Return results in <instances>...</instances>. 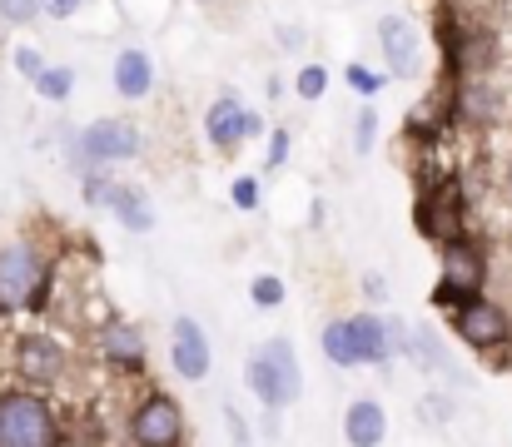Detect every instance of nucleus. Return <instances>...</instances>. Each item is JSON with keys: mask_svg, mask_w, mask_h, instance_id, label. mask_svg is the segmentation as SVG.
I'll list each match as a JSON object with an SVG mask.
<instances>
[{"mask_svg": "<svg viewBox=\"0 0 512 447\" xmlns=\"http://www.w3.org/2000/svg\"><path fill=\"white\" fill-rule=\"evenodd\" d=\"M194 5H219V0H194Z\"/></svg>", "mask_w": 512, "mask_h": 447, "instance_id": "nucleus-35", "label": "nucleus"}, {"mask_svg": "<svg viewBox=\"0 0 512 447\" xmlns=\"http://www.w3.org/2000/svg\"><path fill=\"white\" fill-rule=\"evenodd\" d=\"M508 194H512V169H508Z\"/></svg>", "mask_w": 512, "mask_h": 447, "instance_id": "nucleus-36", "label": "nucleus"}, {"mask_svg": "<svg viewBox=\"0 0 512 447\" xmlns=\"http://www.w3.org/2000/svg\"><path fill=\"white\" fill-rule=\"evenodd\" d=\"M105 209H110L130 234H150V229H155V204H150V194H145L140 184H115Z\"/></svg>", "mask_w": 512, "mask_h": 447, "instance_id": "nucleus-17", "label": "nucleus"}, {"mask_svg": "<svg viewBox=\"0 0 512 447\" xmlns=\"http://www.w3.org/2000/svg\"><path fill=\"white\" fill-rule=\"evenodd\" d=\"M418 234L433 244H453L468 239V199L458 179H438L428 184V194L418 199Z\"/></svg>", "mask_w": 512, "mask_h": 447, "instance_id": "nucleus-6", "label": "nucleus"}, {"mask_svg": "<svg viewBox=\"0 0 512 447\" xmlns=\"http://www.w3.org/2000/svg\"><path fill=\"white\" fill-rule=\"evenodd\" d=\"M204 135H209V145L214 149L234 154L244 140H259V135H264V120L244 105L239 90H224V95L204 110Z\"/></svg>", "mask_w": 512, "mask_h": 447, "instance_id": "nucleus-9", "label": "nucleus"}, {"mask_svg": "<svg viewBox=\"0 0 512 447\" xmlns=\"http://www.w3.org/2000/svg\"><path fill=\"white\" fill-rule=\"evenodd\" d=\"M15 368H20L25 383L50 388V383H60V373H65V348H60L55 338H45V333H25V338L15 343Z\"/></svg>", "mask_w": 512, "mask_h": 447, "instance_id": "nucleus-13", "label": "nucleus"}, {"mask_svg": "<svg viewBox=\"0 0 512 447\" xmlns=\"http://www.w3.org/2000/svg\"><path fill=\"white\" fill-rule=\"evenodd\" d=\"M110 80H115V90H120V100H150V90H155V60H150V50H120L115 55V65H110Z\"/></svg>", "mask_w": 512, "mask_h": 447, "instance_id": "nucleus-15", "label": "nucleus"}, {"mask_svg": "<svg viewBox=\"0 0 512 447\" xmlns=\"http://www.w3.org/2000/svg\"><path fill=\"white\" fill-rule=\"evenodd\" d=\"M448 318H453V333H458L473 353H503V348L512 343L508 308L493 303V298H468V303L453 308Z\"/></svg>", "mask_w": 512, "mask_h": 447, "instance_id": "nucleus-8", "label": "nucleus"}, {"mask_svg": "<svg viewBox=\"0 0 512 447\" xmlns=\"http://www.w3.org/2000/svg\"><path fill=\"white\" fill-rule=\"evenodd\" d=\"M483 284H488V254L478 239H453L443 244V264H438V289H433V303L443 313L463 308L468 298H483Z\"/></svg>", "mask_w": 512, "mask_h": 447, "instance_id": "nucleus-3", "label": "nucleus"}, {"mask_svg": "<svg viewBox=\"0 0 512 447\" xmlns=\"http://www.w3.org/2000/svg\"><path fill=\"white\" fill-rule=\"evenodd\" d=\"M224 433H229V447H254L249 423H244V413H239L234 403H224Z\"/></svg>", "mask_w": 512, "mask_h": 447, "instance_id": "nucleus-28", "label": "nucleus"}, {"mask_svg": "<svg viewBox=\"0 0 512 447\" xmlns=\"http://www.w3.org/2000/svg\"><path fill=\"white\" fill-rule=\"evenodd\" d=\"M80 149L90 169H110V164H130L145 154V135L130 120H95L80 130Z\"/></svg>", "mask_w": 512, "mask_h": 447, "instance_id": "nucleus-10", "label": "nucleus"}, {"mask_svg": "<svg viewBox=\"0 0 512 447\" xmlns=\"http://www.w3.org/2000/svg\"><path fill=\"white\" fill-rule=\"evenodd\" d=\"M229 199H234V209L254 214V209H259V179H254V174H239V179L229 184Z\"/></svg>", "mask_w": 512, "mask_h": 447, "instance_id": "nucleus-26", "label": "nucleus"}, {"mask_svg": "<svg viewBox=\"0 0 512 447\" xmlns=\"http://www.w3.org/2000/svg\"><path fill=\"white\" fill-rule=\"evenodd\" d=\"M294 90H299V100H304V105H319V100H324V90H329V70H324V65H299Z\"/></svg>", "mask_w": 512, "mask_h": 447, "instance_id": "nucleus-20", "label": "nucleus"}, {"mask_svg": "<svg viewBox=\"0 0 512 447\" xmlns=\"http://www.w3.org/2000/svg\"><path fill=\"white\" fill-rule=\"evenodd\" d=\"M100 358L115 368V373H145V363H150V348H145V333L135 328V323H105V333H100Z\"/></svg>", "mask_w": 512, "mask_h": 447, "instance_id": "nucleus-14", "label": "nucleus"}, {"mask_svg": "<svg viewBox=\"0 0 512 447\" xmlns=\"http://www.w3.org/2000/svg\"><path fill=\"white\" fill-rule=\"evenodd\" d=\"M343 80H348V90H353V95H363V100H373L378 90H388V75L363 70V65H348V70H343Z\"/></svg>", "mask_w": 512, "mask_h": 447, "instance_id": "nucleus-22", "label": "nucleus"}, {"mask_svg": "<svg viewBox=\"0 0 512 447\" xmlns=\"http://www.w3.org/2000/svg\"><path fill=\"white\" fill-rule=\"evenodd\" d=\"M130 443L135 447H184V408L179 398L150 388L130 413Z\"/></svg>", "mask_w": 512, "mask_h": 447, "instance_id": "nucleus-7", "label": "nucleus"}, {"mask_svg": "<svg viewBox=\"0 0 512 447\" xmlns=\"http://www.w3.org/2000/svg\"><path fill=\"white\" fill-rule=\"evenodd\" d=\"M418 418H423V423H433V428H443V423L453 418V403H448V398H438V393H428V398L418 403Z\"/></svg>", "mask_w": 512, "mask_h": 447, "instance_id": "nucleus-30", "label": "nucleus"}, {"mask_svg": "<svg viewBox=\"0 0 512 447\" xmlns=\"http://www.w3.org/2000/svg\"><path fill=\"white\" fill-rule=\"evenodd\" d=\"M264 438H279V413H264Z\"/></svg>", "mask_w": 512, "mask_h": 447, "instance_id": "nucleus-34", "label": "nucleus"}, {"mask_svg": "<svg viewBox=\"0 0 512 447\" xmlns=\"http://www.w3.org/2000/svg\"><path fill=\"white\" fill-rule=\"evenodd\" d=\"M463 115L493 120V115H498V95H493L488 85H468V90H463Z\"/></svg>", "mask_w": 512, "mask_h": 447, "instance_id": "nucleus-23", "label": "nucleus"}, {"mask_svg": "<svg viewBox=\"0 0 512 447\" xmlns=\"http://www.w3.org/2000/svg\"><path fill=\"white\" fill-rule=\"evenodd\" d=\"M324 358L334 368H383L388 363V338H383V318L378 313H353V318H334L324 328Z\"/></svg>", "mask_w": 512, "mask_h": 447, "instance_id": "nucleus-2", "label": "nucleus"}, {"mask_svg": "<svg viewBox=\"0 0 512 447\" xmlns=\"http://www.w3.org/2000/svg\"><path fill=\"white\" fill-rule=\"evenodd\" d=\"M289 145H294V135L279 125V130H269V149H264V169H279L284 159H289Z\"/></svg>", "mask_w": 512, "mask_h": 447, "instance_id": "nucleus-29", "label": "nucleus"}, {"mask_svg": "<svg viewBox=\"0 0 512 447\" xmlns=\"http://www.w3.org/2000/svg\"><path fill=\"white\" fill-rule=\"evenodd\" d=\"M363 294L373 298V303H383V298H388V284H383L378 274H368V279H363Z\"/></svg>", "mask_w": 512, "mask_h": 447, "instance_id": "nucleus-33", "label": "nucleus"}, {"mask_svg": "<svg viewBox=\"0 0 512 447\" xmlns=\"http://www.w3.org/2000/svg\"><path fill=\"white\" fill-rule=\"evenodd\" d=\"M0 447H60V423L40 393H0Z\"/></svg>", "mask_w": 512, "mask_h": 447, "instance_id": "nucleus-4", "label": "nucleus"}, {"mask_svg": "<svg viewBox=\"0 0 512 447\" xmlns=\"http://www.w3.org/2000/svg\"><path fill=\"white\" fill-rule=\"evenodd\" d=\"M110 189H115V179H110L105 169H95V174H85V179H80V194H85V204H95V209H105V204H110Z\"/></svg>", "mask_w": 512, "mask_h": 447, "instance_id": "nucleus-25", "label": "nucleus"}, {"mask_svg": "<svg viewBox=\"0 0 512 447\" xmlns=\"http://www.w3.org/2000/svg\"><path fill=\"white\" fill-rule=\"evenodd\" d=\"M373 145H378V110L363 105L353 120V154H373Z\"/></svg>", "mask_w": 512, "mask_h": 447, "instance_id": "nucleus-21", "label": "nucleus"}, {"mask_svg": "<svg viewBox=\"0 0 512 447\" xmlns=\"http://www.w3.org/2000/svg\"><path fill=\"white\" fill-rule=\"evenodd\" d=\"M50 289V264L30 244H5L0 249V308H45Z\"/></svg>", "mask_w": 512, "mask_h": 447, "instance_id": "nucleus-5", "label": "nucleus"}, {"mask_svg": "<svg viewBox=\"0 0 512 447\" xmlns=\"http://www.w3.org/2000/svg\"><path fill=\"white\" fill-rule=\"evenodd\" d=\"M35 90H40V100L60 105V100H70V90H75V70H70V65H45V75L35 80Z\"/></svg>", "mask_w": 512, "mask_h": 447, "instance_id": "nucleus-19", "label": "nucleus"}, {"mask_svg": "<svg viewBox=\"0 0 512 447\" xmlns=\"http://www.w3.org/2000/svg\"><path fill=\"white\" fill-rule=\"evenodd\" d=\"M0 15H5L10 25H30V20L40 15V0H0Z\"/></svg>", "mask_w": 512, "mask_h": 447, "instance_id": "nucleus-31", "label": "nucleus"}, {"mask_svg": "<svg viewBox=\"0 0 512 447\" xmlns=\"http://www.w3.org/2000/svg\"><path fill=\"white\" fill-rule=\"evenodd\" d=\"M378 50H383L393 80H418L423 75V30L408 15H383L378 20Z\"/></svg>", "mask_w": 512, "mask_h": 447, "instance_id": "nucleus-11", "label": "nucleus"}, {"mask_svg": "<svg viewBox=\"0 0 512 447\" xmlns=\"http://www.w3.org/2000/svg\"><path fill=\"white\" fill-rule=\"evenodd\" d=\"M284 294H289V289H284V279H274V274H259V279L249 284L254 308H264V313H269V308H279V303H284Z\"/></svg>", "mask_w": 512, "mask_h": 447, "instance_id": "nucleus-24", "label": "nucleus"}, {"mask_svg": "<svg viewBox=\"0 0 512 447\" xmlns=\"http://www.w3.org/2000/svg\"><path fill=\"white\" fill-rule=\"evenodd\" d=\"M244 383H249V393L259 398L264 413H284L289 403H299V393H304V368H299L294 343H289V338L259 343V348L244 358Z\"/></svg>", "mask_w": 512, "mask_h": 447, "instance_id": "nucleus-1", "label": "nucleus"}, {"mask_svg": "<svg viewBox=\"0 0 512 447\" xmlns=\"http://www.w3.org/2000/svg\"><path fill=\"white\" fill-rule=\"evenodd\" d=\"M388 438V413L373 398H358L343 408V443L348 447H378Z\"/></svg>", "mask_w": 512, "mask_h": 447, "instance_id": "nucleus-16", "label": "nucleus"}, {"mask_svg": "<svg viewBox=\"0 0 512 447\" xmlns=\"http://www.w3.org/2000/svg\"><path fill=\"white\" fill-rule=\"evenodd\" d=\"M170 363H174V373H179L184 383H204V378H209L214 353H209V333H204L199 318L179 313V318L170 323Z\"/></svg>", "mask_w": 512, "mask_h": 447, "instance_id": "nucleus-12", "label": "nucleus"}, {"mask_svg": "<svg viewBox=\"0 0 512 447\" xmlns=\"http://www.w3.org/2000/svg\"><path fill=\"white\" fill-rule=\"evenodd\" d=\"M40 10H45V15H55V20H70V15L80 10V0H40Z\"/></svg>", "mask_w": 512, "mask_h": 447, "instance_id": "nucleus-32", "label": "nucleus"}, {"mask_svg": "<svg viewBox=\"0 0 512 447\" xmlns=\"http://www.w3.org/2000/svg\"><path fill=\"white\" fill-rule=\"evenodd\" d=\"M408 358L423 368V373H453V358L448 348L428 333V328H408Z\"/></svg>", "mask_w": 512, "mask_h": 447, "instance_id": "nucleus-18", "label": "nucleus"}, {"mask_svg": "<svg viewBox=\"0 0 512 447\" xmlns=\"http://www.w3.org/2000/svg\"><path fill=\"white\" fill-rule=\"evenodd\" d=\"M15 70H20V75L35 85V80L45 75V55H40L35 45H15Z\"/></svg>", "mask_w": 512, "mask_h": 447, "instance_id": "nucleus-27", "label": "nucleus"}]
</instances>
